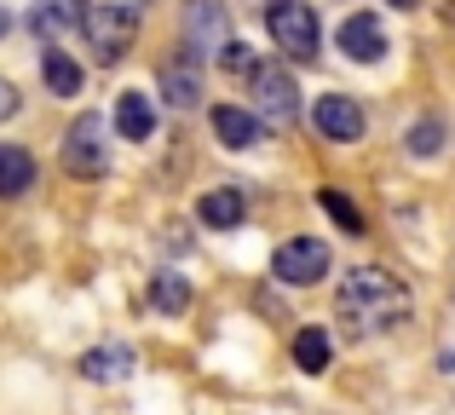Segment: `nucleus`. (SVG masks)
<instances>
[{
    "mask_svg": "<svg viewBox=\"0 0 455 415\" xmlns=\"http://www.w3.org/2000/svg\"><path fill=\"white\" fill-rule=\"evenodd\" d=\"M81 29H87L92 58H99V64H122L127 46H133V35H139V18H133V12H122V6H110V0H99V6L87 12Z\"/></svg>",
    "mask_w": 455,
    "mask_h": 415,
    "instance_id": "obj_4",
    "label": "nucleus"
},
{
    "mask_svg": "<svg viewBox=\"0 0 455 415\" xmlns=\"http://www.w3.org/2000/svg\"><path fill=\"white\" fill-rule=\"evenodd\" d=\"M329 358H334L329 329H300V335H294V363H300L306 375H323V370H329Z\"/></svg>",
    "mask_w": 455,
    "mask_h": 415,
    "instance_id": "obj_17",
    "label": "nucleus"
},
{
    "mask_svg": "<svg viewBox=\"0 0 455 415\" xmlns=\"http://www.w3.org/2000/svg\"><path fill=\"white\" fill-rule=\"evenodd\" d=\"M150 306H156V312H185V306H190V277L162 271V277L150 283Z\"/></svg>",
    "mask_w": 455,
    "mask_h": 415,
    "instance_id": "obj_19",
    "label": "nucleus"
},
{
    "mask_svg": "<svg viewBox=\"0 0 455 415\" xmlns=\"http://www.w3.org/2000/svg\"><path fill=\"white\" fill-rule=\"evenodd\" d=\"M127 370H133V352L127 347H104V352H87V358H81V375H87V381H122Z\"/></svg>",
    "mask_w": 455,
    "mask_h": 415,
    "instance_id": "obj_18",
    "label": "nucleus"
},
{
    "mask_svg": "<svg viewBox=\"0 0 455 415\" xmlns=\"http://www.w3.org/2000/svg\"><path fill=\"white\" fill-rule=\"evenodd\" d=\"M35 185V156L23 145H0V196H23Z\"/></svg>",
    "mask_w": 455,
    "mask_h": 415,
    "instance_id": "obj_16",
    "label": "nucleus"
},
{
    "mask_svg": "<svg viewBox=\"0 0 455 415\" xmlns=\"http://www.w3.org/2000/svg\"><path fill=\"white\" fill-rule=\"evenodd\" d=\"M64 168L76 180H99L110 173V145H104V122L99 116H76L64 133Z\"/></svg>",
    "mask_w": 455,
    "mask_h": 415,
    "instance_id": "obj_6",
    "label": "nucleus"
},
{
    "mask_svg": "<svg viewBox=\"0 0 455 415\" xmlns=\"http://www.w3.org/2000/svg\"><path fill=\"white\" fill-rule=\"evenodd\" d=\"M41 81L52 87V99H76L81 92V64L64 52V46H46L41 52Z\"/></svg>",
    "mask_w": 455,
    "mask_h": 415,
    "instance_id": "obj_13",
    "label": "nucleus"
},
{
    "mask_svg": "<svg viewBox=\"0 0 455 415\" xmlns=\"http://www.w3.org/2000/svg\"><path fill=\"white\" fill-rule=\"evenodd\" d=\"M29 23H35V35H41V41H58L69 23H87V6H81V0H41Z\"/></svg>",
    "mask_w": 455,
    "mask_h": 415,
    "instance_id": "obj_14",
    "label": "nucleus"
},
{
    "mask_svg": "<svg viewBox=\"0 0 455 415\" xmlns=\"http://www.w3.org/2000/svg\"><path fill=\"white\" fill-rule=\"evenodd\" d=\"M334 46H340L352 64H380V58H387V29H380L369 12H352V18L340 23V35H334Z\"/></svg>",
    "mask_w": 455,
    "mask_h": 415,
    "instance_id": "obj_9",
    "label": "nucleus"
},
{
    "mask_svg": "<svg viewBox=\"0 0 455 415\" xmlns=\"http://www.w3.org/2000/svg\"><path fill=\"white\" fill-rule=\"evenodd\" d=\"M311 127L323 139H334V145H357L363 139V104L346 99V92H323L317 110H311Z\"/></svg>",
    "mask_w": 455,
    "mask_h": 415,
    "instance_id": "obj_8",
    "label": "nucleus"
},
{
    "mask_svg": "<svg viewBox=\"0 0 455 415\" xmlns=\"http://www.w3.org/2000/svg\"><path fill=\"white\" fill-rule=\"evenodd\" d=\"M329 243H317V236H294V243H283L277 254H271V271H277V283H294V289H311V283L329 277Z\"/></svg>",
    "mask_w": 455,
    "mask_h": 415,
    "instance_id": "obj_7",
    "label": "nucleus"
},
{
    "mask_svg": "<svg viewBox=\"0 0 455 415\" xmlns=\"http://www.w3.org/2000/svg\"><path fill=\"white\" fill-rule=\"evenodd\" d=\"M162 99L173 104V110H196L202 104V69L190 64V58H173V64L162 69Z\"/></svg>",
    "mask_w": 455,
    "mask_h": 415,
    "instance_id": "obj_11",
    "label": "nucleus"
},
{
    "mask_svg": "<svg viewBox=\"0 0 455 415\" xmlns=\"http://www.w3.org/2000/svg\"><path fill=\"white\" fill-rule=\"evenodd\" d=\"M266 29H271V41L283 46L289 58H317V46H323V29H317V12L306 6V0H271L266 6Z\"/></svg>",
    "mask_w": 455,
    "mask_h": 415,
    "instance_id": "obj_2",
    "label": "nucleus"
},
{
    "mask_svg": "<svg viewBox=\"0 0 455 415\" xmlns=\"http://www.w3.org/2000/svg\"><path fill=\"white\" fill-rule=\"evenodd\" d=\"M12 110H18V87H12V81H0V122H6Z\"/></svg>",
    "mask_w": 455,
    "mask_h": 415,
    "instance_id": "obj_23",
    "label": "nucleus"
},
{
    "mask_svg": "<svg viewBox=\"0 0 455 415\" xmlns=\"http://www.w3.org/2000/svg\"><path fill=\"white\" fill-rule=\"evenodd\" d=\"M110 6H122V12H133V18H139V12H145L150 0H110Z\"/></svg>",
    "mask_w": 455,
    "mask_h": 415,
    "instance_id": "obj_24",
    "label": "nucleus"
},
{
    "mask_svg": "<svg viewBox=\"0 0 455 415\" xmlns=\"http://www.w3.org/2000/svg\"><path fill=\"white\" fill-rule=\"evenodd\" d=\"M213 133H220V145H225V150H254L266 127H259V116H254V110L220 104V110H213Z\"/></svg>",
    "mask_w": 455,
    "mask_h": 415,
    "instance_id": "obj_10",
    "label": "nucleus"
},
{
    "mask_svg": "<svg viewBox=\"0 0 455 415\" xmlns=\"http://www.w3.org/2000/svg\"><path fill=\"white\" fill-rule=\"evenodd\" d=\"M231 46V6L225 0H185V58H220Z\"/></svg>",
    "mask_w": 455,
    "mask_h": 415,
    "instance_id": "obj_3",
    "label": "nucleus"
},
{
    "mask_svg": "<svg viewBox=\"0 0 455 415\" xmlns=\"http://www.w3.org/2000/svg\"><path fill=\"white\" fill-rule=\"evenodd\" d=\"M248 87H254V110L266 116V122L289 127L294 116H300V81H294L283 64H259L254 76H248Z\"/></svg>",
    "mask_w": 455,
    "mask_h": 415,
    "instance_id": "obj_5",
    "label": "nucleus"
},
{
    "mask_svg": "<svg viewBox=\"0 0 455 415\" xmlns=\"http://www.w3.org/2000/svg\"><path fill=\"white\" fill-rule=\"evenodd\" d=\"M220 69H225V76H254V69H259V58L248 52V41H236V35H231V46L220 52Z\"/></svg>",
    "mask_w": 455,
    "mask_h": 415,
    "instance_id": "obj_21",
    "label": "nucleus"
},
{
    "mask_svg": "<svg viewBox=\"0 0 455 415\" xmlns=\"http://www.w3.org/2000/svg\"><path fill=\"white\" fill-rule=\"evenodd\" d=\"M392 6H398V12H410V6H421V0H392Z\"/></svg>",
    "mask_w": 455,
    "mask_h": 415,
    "instance_id": "obj_26",
    "label": "nucleus"
},
{
    "mask_svg": "<svg viewBox=\"0 0 455 415\" xmlns=\"http://www.w3.org/2000/svg\"><path fill=\"white\" fill-rule=\"evenodd\" d=\"M6 29H12V18H6V12H0V41H6Z\"/></svg>",
    "mask_w": 455,
    "mask_h": 415,
    "instance_id": "obj_25",
    "label": "nucleus"
},
{
    "mask_svg": "<svg viewBox=\"0 0 455 415\" xmlns=\"http://www.w3.org/2000/svg\"><path fill=\"white\" fill-rule=\"evenodd\" d=\"M410 312V289H403L392 271L380 266H357L352 277L340 283V317L352 323V335H369V329H392Z\"/></svg>",
    "mask_w": 455,
    "mask_h": 415,
    "instance_id": "obj_1",
    "label": "nucleus"
},
{
    "mask_svg": "<svg viewBox=\"0 0 455 415\" xmlns=\"http://www.w3.org/2000/svg\"><path fill=\"white\" fill-rule=\"evenodd\" d=\"M438 145H444V122H433V116H427V122L410 127V150H415V156H433Z\"/></svg>",
    "mask_w": 455,
    "mask_h": 415,
    "instance_id": "obj_22",
    "label": "nucleus"
},
{
    "mask_svg": "<svg viewBox=\"0 0 455 415\" xmlns=\"http://www.w3.org/2000/svg\"><path fill=\"white\" fill-rule=\"evenodd\" d=\"M116 133L133 139V145H145V139L156 133V104H150V92H122V99H116Z\"/></svg>",
    "mask_w": 455,
    "mask_h": 415,
    "instance_id": "obj_12",
    "label": "nucleus"
},
{
    "mask_svg": "<svg viewBox=\"0 0 455 415\" xmlns=\"http://www.w3.org/2000/svg\"><path fill=\"white\" fill-rule=\"evenodd\" d=\"M202 213V225H213V231H236V225L248 219V203H243V191H208L196 203Z\"/></svg>",
    "mask_w": 455,
    "mask_h": 415,
    "instance_id": "obj_15",
    "label": "nucleus"
},
{
    "mask_svg": "<svg viewBox=\"0 0 455 415\" xmlns=\"http://www.w3.org/2000/svg\"><path fill=\"white\" fill-rule=\"evenodd\" d=\"M317 208H323V213H334V225H340V231L363 236V213L352 208V196H340V191H323V196H317Z\"/></svg>",
    "mask_w": 455,
    "mask_h": 415,
    "instance_id": "obj_20",
    "label": "nucleus"
}]
</instances>
